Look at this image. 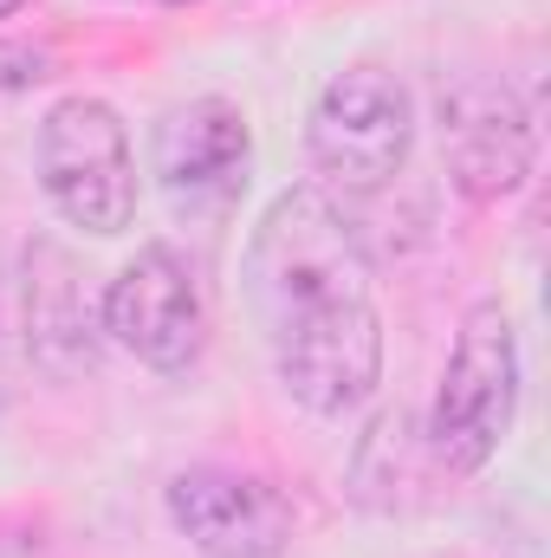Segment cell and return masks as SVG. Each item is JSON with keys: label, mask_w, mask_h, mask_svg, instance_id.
<instances>
[{"label": "cell", "mask_w": 551, "mask_h": 558, "mask_svg": "<svg viewBox=\"0 0 551 558\" xmlns=\"http://www.w3.org/2000/svg\"><path fill=\"white\" fill-rule=\"evenodd\" d=\"M247 305L279 390L311 416H351L383 384V312L370 254L325 189H285L247 241Z\"/></svg>", "instance_id": "1"}, {"label": "cell", "mask_w": 551, "mask_h": 558, "mask_svg": "<svg viewBox=\"0 0 551 558\" xmlns=\"http://www.w3.org/2000/svg\"><path fill=\"white\" fill-rule=\"evenodd\" d=\"M519 422V331L500 299L467 305L454 351L441 364L421 448L441 474H480Z\"/></svg>", "instance_id": "2"}, {"label": "cell", "mask_w": 551, "mask_h": 558, "mask_svg": "<svg viewBox=\"0 0 551 558\" xmlns=\"http://www.w3.org/2000/svg\"><path fill=\"white\" fill-rule=\"evenodd\" d=\"M33 169L46 202L59 208L65 228H85L98 241L124 234L137 215V156H131V131L124 118L91 98L72 92L39 118V143H33Z\"/></svg>", "instance_id": "3"}, {"label": "cell", "mask_w": 551, "mask_h": 558, "mask_svg": "<svg viewBox=\"0 0 551 558\" xmlns=\"http://www.w3.org/2000/svg\"><path fill=\"white\" fill-rule=\"evenodd\" d=\"M311 169L325 175V189L344 195H377L409 169L415 149V98L409 85L383 65H344L338 78H325L311 124H305Z\"/></svg>", "instance_id": "4"}, {"label": "cell", "mask_w": 551, "mask_h": 558, "mask_svg": "<svg viewBox=\"0 0 551 558\" xmlns=\"http://www.w3.org/2000/svg\"><path fill=\"white\" fill-rule=\"evenodd\" d=\"M434 131H441V162L448 182L467 202H506L526 189L539 162V131L526 98L493 78V72H454L434 92Z\"/></svg>", "instance_id": "5"}, {"label": "cell", "mask_w": 551, "mask_h": 558, "mask_svg": "<svg viewBox=\"0 0 551 558\" xmlns=\"http://www.w3.org/2000/svg\"><path fill=\"white\" fill-rule=\"evenodd\" d=\"M98 318L118 351H131L143 371L162 377H182L208 344V292L195 267L162 241L137 247L118 267V279L98 292Z\"/></svg>", "instance_id": "6"}, {"label": "cell", "mask_w": 551, "mask_h": 558, "mask_svg": "<svg viewBox=\"0 0 551 558\" xmlns=\"http://www.w3.org/2000/svg\"><path fill=\"white\" fill-rule=\"evenodd\" d=\"M149 169H156L162 195L182 215H228L247 195V175H254L247 111L234 98H188V105H175L156 124Z\"/></svg>", "instance_id": "7"}, {"label": "cell", "mask_w": 551, "mask_h": 558, "mask_svg": "<svg viewBox=\"0 0 551 558\" xmlns=\"http://www.w3.org/2000/svg\"><path fill=\"white\" fill-rule=\"evenodd\" d=\"M162 513L201 558H279L292 546V500L247 468H182L162 487Z\"/></svg>", "instance_id": "8"}, {"label": "cell", "mask_w": 551, "mask_h": 558, "mask_svg": "<svg viewBox=\"0 0 551 558\" xmlns=\"http://www.w3.org/2000/svg\"><path fill=\"white\" fill-rule=\"evenodd\" d=\"M20 325H26V357L52 384H78L98 351H105V318L85 286V267L65 241L39 234L20 254Z\"/></svg>", "instance_id": "9"}, {"label": "cell", "mask_w": 551, "mask_h": 558, "mask_svg": "<svg viewBox=\"0 0 551 558\" xmlns=\"http://www.w3.org/2000/svg\"><path fill=\"white\" fill-rule=\"evenodd\" d=\"M26 377H33V357H26V325H20V279L0 260V410L20 397Z\"/></svg>", "instance_id": "10"}, {"label": "cell", "mask_w": 551, "mask_h": 558, "mask_svg": "<svg viewBox=\"0 0 551 558\" xmlns=\"http://www.w3.org/2000/svg\"><path fill=\"white\" fill-rule=\"evenodd\" d=\"M52 72V59L39 52V46H13V39H0V92H26V85H39Z\"/></svg>", "instance_id": "11"}, {"label": "cell", "mask_w": 551, "mask_h": 558, "mask_svg": "<svg viewBox=\"0 0 551 558\" xmlns=\"http://www.w3.org/2000/svg\"><path fill=\"white\" fill-rule=\"evenodd\" d=\"M20 7H26V0H0V20H13V13H20Z\"/></svg>", "instance_id": "12"}, {"label": "cell", "mask_w": 551, "mask_h": 558, "mask_svg": "<svg viewBox=\"0 0 551 558\" xmlns=\"http://www.w3.org/2000/svg\"><path fill=\"white\" fill-rule=\"evenodd\" d=\"M169 7H188V0H169Z\"/></svg>", "instance_id": "13"}]
</instances>
